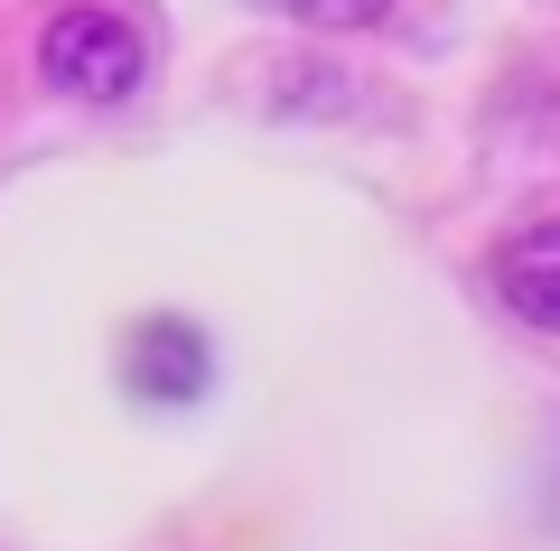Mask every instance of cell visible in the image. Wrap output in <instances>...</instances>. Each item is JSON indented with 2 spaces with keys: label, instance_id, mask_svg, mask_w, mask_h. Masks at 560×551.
<instances>
[{
  "label": "cell",
  "instance_id": "3957f363",
  "mask_svg": "<svg viewBox=\"0 0 560 551\" xmlns=\"http://www.w3.org/2000/svg\"><path fill=\"white\" fill-rule=\"evenodd\" d=\"M131 375H140V393L187 402V393H206V346L178 328V318H150V328H140V346H131Z\"/></svg>",
  "mask_w": 560,
  "mask_h": 551
},
{
  "label": "cell",
  "instance_id": "277c9868",
  "mask_svg": "<svg viewBox=\"0 0 560 551\" xmlns=\"http://www.w3.org/2000/svg\"><path fill=\"white\" fill-rule=\"evenodd\" d=\"M393 0H290V20H308V28H327V38H346V28H374Z\"/></svg>",
  "mask_w": 560,
  "mask_h": 551
},
{
  "label": "cell",
  "instance_id": "7a4b0ae2",
  "mask_svg": "<svg viewBox=\"0 0 560 551\" xmlns=\"http://www.w3.org/2000/svg\"><path fill=\"white\" fill-rule=\"evenodd\" d=\"M495 299L523 318V328L560 336V225H523L495 253Z\"/></svg>",
  "mask_w": 560,
  "mask_h": 551
},
{
  "label": "cell",
  "instance_id": "6da1fadb",
  "mask_svg": "<svg viewBox=\"0 0 560 551\" xmlns=\"http://www.w3.org/2000/svg\"><path fill=\"white\" fill-rule=\"evenodd\" d=\"M38 66H47V84H57L66 103H131V84H140V28L121 20V10H103V0H66L57 20H47V38H38Z\"/></svg>",
  "mask_w": 560,
  "mask_h": 551
}]
</instances>
